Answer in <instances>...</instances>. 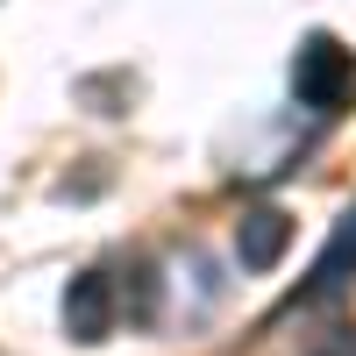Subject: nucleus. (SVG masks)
<instances>
[{
    "label": "nucleus",
    "instance_id": "1",
    "mask_svg": "<svg viewBox=\"0 0 356 356\" xmlns=\"http://www.w3.org/2000/svg\"><path fill=\"white\" fill-rule=\"evenodd\" d=\"M292 93H300L314 114L349 107V93H356V50H342L328 29H314V36L300 43V57H292Z\"/></svg>",
    "mask_w": 356,
    "mask_h": 356
},
{
    "label": "nucleus",
    "instance_id": "2",
    "mask_svg": "<svg viewBox=\"0 0 356 356\" xmlns=\"http://www.w3.org/2000/svg\"><path fill=\"white\" fill-rule=\"evenodd\" d=\"M114 285H107V271H79L72 285H65V335L72 342H107L114 335Z\"/></svg>",
    "mask_w": 356,
    "mask_h": 356
},
{
    "label": "nucleus",
    "instance_id": "5",
    "mask_svg": "<svg viewBox=\"0 0 356 356\" xmlns=\"http://www.w3.org/2000/svg\"><path fill=\"white\" fill-rule=\"evenodd\" d=\"M129 278H136V285H129L122 307H129L136 321H150V314H157V278H150V271H129Z\"/></svg>",
    "mask_w": 356,
    "mask_h": 356
},
{
    "label": "nucleus",
    "instance_id": "3",
    "mask_svg": "<svg viewBox=\"0 0 356 356\" xmlns=\"http://www.w3.org/2000/svg\"><path fill=\"white\" fill-rule=\"evenodd\" d=\"M285 250H292V214H278V207H250V214L235 221V257H243V271H271Z\"/></svg>",
    "mask_w": 356,
    "mask_h": 356
},
{
    "label": "nucleus",
    "instance_id": "4",
    "mask_svg": "<svg viewBox=\"0 0 356 356\" xmlns=\"http://www.w3.org/2000/svg\"><path fill=\"white\" fill-rule=\"evenodd\" d=\"M356 278V207H349V214L335 221V235H328V250H321L314 257V278L300 285V300L314 307V300H335V292Z\"/></svg>",
    "mask_w": 356,
    "mask_h": 356
}]
</instances>
